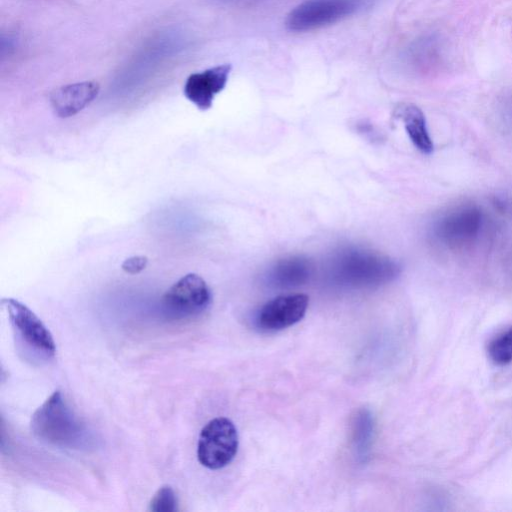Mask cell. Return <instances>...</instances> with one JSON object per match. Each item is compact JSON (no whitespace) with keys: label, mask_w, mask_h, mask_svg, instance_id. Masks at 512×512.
Here are the masks:
<instances>
[{"label":"cell","mask_w":512,"mask_h":512,"mask_svg":"<svg viewBox=\"0 0 512 512\" xmlns=\"http://www.w3.org/2000/svg\"><path fill=\"white\" fill-rule=\"evenodd\" d=\"M364 6V0H306L287 16L286 26L295 32L321 28L345 19Z\"/></svg>","instance_id":"4"},{"label":"cell","mask_w":512,"mask_h":512,"mask_svg":"<svg viewBox=\"0 0 512 512\" xmlns=\"http://www.w3.org/2000/svg\"><path fill=\"white\" fill-rule=\"evenodd\" d=\"M148 264V258L143 255L131 256L125 259L121 265L122 269L131 275L140 273L146 268Z\"/></svg>","instance_id":"14"},{"label":"cell","mask_w":512,"mask_h":512,"mask_svg":"<svg viewBox=\"0 0 512 512\" xmlns=\"http://www.w3.org/2000/svg\"><path fill=\"white\" fill-rule=\"evenodd\" d=\"M149 510L153 512H174L177 510V498L172 487L165 485L152 497Z\"/></svg>","instance_id":"13"},{"label":"cell","mask_w":512,"mask_h":512,"mask_svg":"<svg viewBox=\"0 0 512 512\" xmlns=\"http://www.w3.org/2000/svg\"><path fill=\"white\" fill-rule=\"evenodd\" d=\"M7 311L17 349L24 359L44 363L53 359L55 342L43 322L26 305L12 298L2 299Z\"/></svg>","instance_id":"2"},{"label":"cell","mask_w":512,"mask_h":512,"mask_svg":"<svg viewBox=\"0 0 512 512\" xmlns=\"http://www.w3.org/2000/svg\"><path fill=\"white\" fill-rule=\"evenodd\" d=\"M31 431L41 442L58 448L80 449L89 435L60 391H55L32 415Z\"/></svg>","instance_id":"1"},{"label":"cell","mask_w":512,"mask_h":512,"mask_svg":"<svg viewBox=\"0 0 512 512\" xmlns=\"http://www.w3.org/2000/svg\"><path fill=\"white\" fill-rule=\"evenodd\" d=\"M231 69L230 64H223L191 74L184 84L185 97L199 110L210 109L215 95L225 88Z\"/></svg>","instance_id":"8"},{"label":"cell","mask_w":512,"mask_h":512,"mask_svg":"<svg viewBox=\"0 0 512 512\" xmlns=\"http://www.w3.org/2000/svg\"><path fill=\"white\" fill-rule=\"evenodd\" d=\"M211 291L205 280L189 273L175 282L163 295L161 306L170 319H186L204 312L211 303Z\"/></svg>","instance_id":"5"},{"label":"cell","mask_w":512,"mask_h":512,"mask_svg":"<svg viewBox=\"0 0 512 512\" xmlns=\"http://www.w3.org/2000/svg\"><path fill=\"white\" fill-rule=\"evenodd\" d=\"M488 355L491 361L499 366L512 362V326L489 343Z\"/></svg>","instance_id":"12"},{"label":"cell","mask_w":512,"mask_h":512,"mask_svg":"<svg viewBox=\"0 0 512 512\" xmlns=\"http://www.w3.org/2000/svg\"><path fill=\"white\" fill-rule=\"evenodd\" d=\"M237 450V429L228 418H214L202 428L197 445V458L202 466L221 469L234 459Z\"/></svg>","instance_id":"3"},{"label":"cell","mask_w":512,"mask_h":512,"mask_svg":"<svg viewBox=\"0 0 512 512\" xmlns=\"http://www.w3.org/2000/svg\"><path fill=\"white\" fill-rule=\"evenodd\" d=\"M373 418L367 410L360 411L354 418L353 444L356 455L364 460L368 455L373 437Z\"/></svg>","instance_id":"11"},{"label":"cell","mask_w":512,"mask_h":512,"mask_svg":"<svg viewBox=\"0 0 512 512\" xmlns=\"http://www.w3.org/2000/svg\"><path fill=\"white\" fill-rule=\"evenodd\" d=\"M96 81L68 84L55 89L50 95L54 113L61 118L74 116L89 105L99 94Z\"/></svg>","instance_id":"9"},{"label":"cell","mask_w":512,"mask_h":512,"mask_svg":"<svg viewBox=\"0 0 512 512\" xmlns=\"http://www.w3.org/2000/svg\"><path fill=\"white\" fill-rule=\"evenodd\" d=\"M481 226V211L474 206H461L439 219L435 233L445 244L460 246L473 241Z\"/></svg>","instance_id":"7"},{"label":"cell","mask_w":512,"mask_h":512,"mask_svg":"<svg viewBox=\"0 0 512 512\" xmlns=\"http://www.w3.org/2000/svg\"><path fill=\"white\" fill-rule=\"evenodd\" d=\"M309 297L303 293L277 296L256 313L254 324L263 332H275L298 323L306 314Z\"/></svg>","instance_id":"6"},{"label":"cell","mask_w":512,"mask_h":512,"mask_svg":"<svg viewBox=\"0 0 512 512\" xmlns=\"http://www.w3.org/2000/svg\"><path fill=\"white\" fill-rule=\"evenodd\" d=\"M395 115L404 123L406 132L414 146L422 153L430 154L433 151V143L421 109L411 103H402L395 109Z\"/></svg>","instance_id":"10"}]
</instances>
